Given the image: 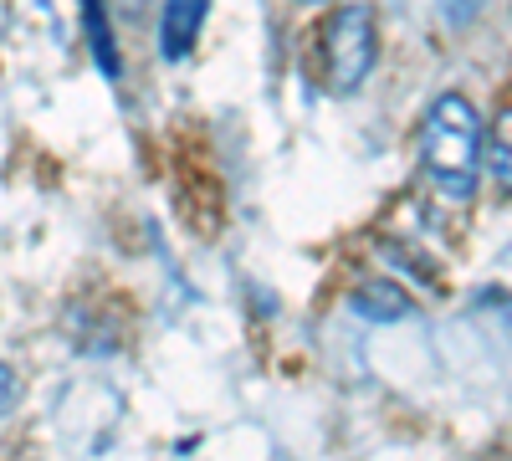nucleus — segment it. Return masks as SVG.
Returning <instances> with one entry per match:
<instances>
[{"instance_id": "f257e3e1", "label": "nucleus", "mask_w": 512, "mask_h": 461, "mask_svg": "<svg viewBox=\"0 0 512 461\" xmlns=\"http://www.w3.org/2000/svg\"><path fill=\"white\" fill-rule=\"evenodd\" d=\"M420 159L431 170L436 190L456 205H466L477 195V175H482V118L461 93H441L425 108L420 123Z\"/></svg>"}, {"instance_id": "f03ea898", "label": "nucleus", "mask_w": 512, "mask_h": 461, "mask_svg": "<svg viewBox=\"0 0 512 461\" xmlns=\"http://www.w3.org/2000/svg\"><path fill=\"white\" fill-rule=\"evenodd\" d=\"M374 52H379V36H374L369 6L333 11V21H328V31H323V72H328V88H333L338 98L359 93L364 77L374 72Z\"/></svg>"}, {"instance_id": "7ed1b4c3", "label": "nucleus", "mask_w": 512, "mask_h": 461, "mask_svg": "<svg viewBox=\"0 0 512 461\" xmlns=\"http://www.w3.org/2000/svg\"><path fill=\"white\" fill-rule=\"evenodd\" d=\"M210 0H164V16H159V52L164 62H185L200 41Z\"/></svg>"}, {"instance_id": "20e7f679", "label": "nucleus", "mask_w": 512, "mask_h": 461, "mask_svg": "<svg viewBox=\"0 0 512 461\" xmlns=\"http://www.w3.org/2000/svg\"><path fill=\"white\" fill-rule=\"evenodd\" d=\"M354 313L359 318H369V323H400L405 313H410V292L400 287V282H364L359 292H354Z\"/></svg>"}, {"instance_id": "39448f33", "label": "nucleus", "mask_w": 512, "mask_h": 461, "mask_svg": "<svg viewBox=\"0 0 512 461\" xmlns=\"http://www.w3.org/2000/svg\"><path fill=\"white\" fill-rule=\"evenodd\" d=\"M82 36H88V52L93 62L103 67L108 82H118V41H113V26H108V11H103V0H82Z\"/></svg>"}, {"instance_id": "423d86ee", "label": "nucleus", "mask_w": 512, "mask_h": 461, "mask_svg": "<svg viewBox=\"0 0 512 461\" xmlns=\"http://www.w3.org/2000/svg\"><path fill=\"white\" fill-rule=\"evenodd\" d=\"M487 164H492V180L502 195H512V103L492 118V144H487Z\"/></svg>"}, {"instance_id": "0eeeda50", "label": "nucleus", "mask_w": 512, "mask_h": 461, "mask_svg": "<svg viewBox=\"0 0 512 461\" xmlns=\"http://www.w3.org/2000/svg\"><path fill=\"white\" fill-rule=\"evenodd\" d=\"M477 11H482V0H441L446 26H472V21H477Z\"/></svg>"}, {"instance_id": "6e6552de", "label": "nucleus", "mask_w": 512, "mask_h": 461, "mask_svg": "<svg viewBox=\"0 0 512 461\" xmlns=\"http://www.w3.org/2000/svg\"><path fill=\"white\" fill-rule=\"evenodd\" d=\"M16 400H21V380H16L11 364H0V415H6Z\"/></svg>"}, {"instance_id": "1a4fd4ad", "label": "nucleus", "mask_w": 512, "mask_h": 461, "mask_svg": "<svg viewBox=\"0 0 512 461\" xmlns=\"http://www.w3.org/2000/svg\"><path fill=\"white\" fill-rule=\"evenodd\" d=\"M303 6H323V0H303Z\"/></svg>"}]
</instances>
